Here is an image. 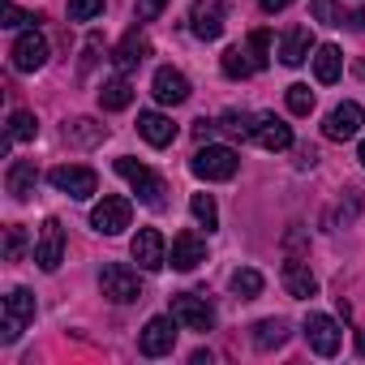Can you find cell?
Returning a JSON list of instances; mask_svg holds the SVG:
<instances>
[{
  "label": "cell",
  "mask_w": 365,
  "mask_h": 365,
  "mask_svg": "<svg viewBox=\"0 0 365 365\" xmlns=\"http://www.w3.org/2000/svg\"><path fill=\"white\" fill-rule=\"evenodd\" d=\"M116 172L133 185V194H138V202H142V207H150V211H163V207H168V185H163V176H155L146 163H138V159L120 155V159H116Z\"/></svg>",
  "instance_id": "1"
},
{
  "label": "cell",
  "mask_w": 365,
  "mask_h": 365,
  "mask_svg": "<svg viewBox=\"0 0 365 365\" xmlns=\"http://www.w3.org/2000/svg\"><path fill=\"white\" fill-rule=\"evenodd\" d=\"M31 322H35V292H31V288H9L5 309H0V339H5V344H18Z\"/></svg>",
  "instance_id": "2"
},
{
  "label": "cell",
  "mask_w": 365,
  "mask_h": 365,
  "mask_svg": "<svg viewBox=\"0 0 365 365\" xmlns=\"http://www.w3.org/2000/svg\"><path fill=\"white\" fill-rule=\"evenodd\" d=\"M190 168H194V176H202V180H232L237 168H241V159H237L232 146H211V142H202V146L194 150Z\"/></svg>",
  "instance_id": "3"
},
{
  "label": "cell",
  "mask_w": 365,
  "mask_h": 365,
  "mask_svg": "<svg viewBox=\"0 0 365 365\" xmlns=\"http://www.w3.org/2000/svg\"><path fill=\"white\" fill-rule=\"evenodd\" d=\"M48 180H52L56 194L78 198V202H86V198L99 190V176H95V168H86V163H61V168L48 172Z\"/></svg>",
  "instance_id": "4"
},
{
  "label": "cell",
  "mask_w": 365,
  "mask_h": 365,
  "mask_svg": "<svg viewBox=\"0 0 365 365\" xmlns=\"http://www.w3.org/2000/svg\"><path fill=\"white\" fill-rule=\"evenodd\" d=\"M99 288H103V297L116 301V305L142 301V279H138V271L125 267V262H103V271H99Z\"/></svg>",
  "instance_id": "5"
},
{
  "label": "cell",
  "mask_w": 365,
  "mask_h": 365,
  "mask_svg": "<svg viewBox=\"0 0 365 365\" xmlns=\"http://www.w3.org/2000/svg\"><path fill=\"white\" fill-rule=\"evenodd\" d=\"M129 220H133V202L120 194H103V202H95V211H91V228L103 237H120L129 228Z\"/></svg>",
  "instance_id": "6"
},
{
  "label": "cell",
  "mask_w": 365,
  "mask_h": 365,
  "mask_svg": "<svg viewBox=\"0 0 365 365\" xmlns=\"http://www.w3.org/2000/svg\"><path fill=\"white\" fill-rule=\"evenodd\" d=\"M176 331H180V322L168 314H159V318H150L146 327H142V335H138V352L142 356H168L172 348H176Z\"/></svg>",
  "instance_id": "7"
},
{
  "label": "cell",
  "mask_w": 365,
  "mask_h": 365,
  "mask_svg": "<svg viewBox=\"0 0 365 365\" xmlns=\"http://www.w3.org/2000/svg\"><path fill=\"white\" fill-rule=\"evenodd\" d=\"M172 318L180 322V331H211L215 327V309L194 292H176L172 297Z\"/></svg>",
  "instance_id": "8"
},
{
  "label": "cell",
  "mask_w": 365,
  "mask_h": 365,
  "mask_svg": "<svg viewBox=\"0 0 365 365\" xmlns=\"http://www.w3.org/2000/svg\"><path fill=\"white\" fill-rule=\"evenodd\" d=\"M35 262H39L48 275L65 262V224H61L56 215H48V220H43V228H39V241H35Z\"/></svg>",
  "instance_id": "9"
},
{
  "label": "cell",
  "mask_w": 365,
  "mask_h": 365,
  "mask_svg": "<svg viewBox=\"0 0 365 365\" xmlns=\"http://www.w3.org/2000/svg\"><path fill=\"white\" fill-rule=\"evenodd\" d=\"M129 254L142 271H163L168 267V245H163L159 228H138V237L129 241Z\"/></svg>",
  "instance_id": "10"
},
{
  "label": "cell",
  "mask_w": 365,
  "mask_h": 365,
  "mask_svg": "<svg viewBox=\"0 0 365 365\" xmlns=\"http://www.w3.org/2000/svg\"><path fill=\"white\" fill-rule=\"evenodd\" d=\"M224 22H228V5L224 0H194V9H190V26L198 39H220L224 35Z\"/></svg>",
  "instance_id": "11"
},
{
  "label": "cell",
  "mask_w": 365,
  "mask_h": 365,
  "mask_svg": "<svg viewBox=\"0 0 365 365\" xmlns=\"http://www.w3.org/2000/svg\"><path fill=\"white\" fill-rule=\"evenodd\" d=\"M9 61H14V69H18V73H35V69H43V65H48V39L31 26L26 35H18V39H14Z\"/></svg>",
  "instance_id": "12"
},
{
  "label": "cell",
  "mask_w": 365,
  "mask_h": 365,
  "mask_svg": "<svg viewBox=\"0 0 365 365\" xmlns=\"http://www.w3.org/2000/svg\"><path fill=\"white\" fill-rule=\"evenodd\" d=\"M305 344H309L318 356H335V352H339V322L327 318V314H309V318H305Z\"/></svg>",
  "instance_id": "13"
},
{
  "label": "cell",
  "mask_w": 365,
  "mask_h": 365,
  "mask_svg": "<svg viewBox=\"0 0 365 365\" xmlns=\"http://www.w3.org/2000/svg\"><path fill=\"white\" fill-rule=\"evenodd\" d=\"M150 95L163 103V108H176V103H185L190 99V78L180 73V69H155V82H150Z\"/></svg>",
  "instance_id": "14"
},
{
  "label": "cell",
  "mask_w": 365,
  "mask_h": 365,
  "mask_svg": "<svg viewBox=\"0 0 365 365\" xmlns=\"http://www.w3.org/2000/svg\"><path fill=\"white\" fill-rule=\"evenodd\" d=\"M356 129H361V103H352V99H344L339 108H331L327 120H322V133L331 142H348V138H356Z\"/></svg>",
  "instance_id": "15"
},
{
  "label": "cell",
  "mask_w": 365,
  "mask_h": 365,
  "mask_svg": "<svg viewBox=\"0 0 365 365\" xmlns=\"http://www.w3.org/2000/svg\"><path fill=\"white\" fill-rule=\"evenodd\" d=\"M168 262H172L176 271H194L198 262H207V241H202L198 232H180V237H172Z\"/></svg>",
  "instance_id": "16"
},
{
  "label": "cell",
  "mask_w": 365,
  "mask_h": 365,
  "mask_svg": "<svg viewBox=\"0 0 365 365\" xmlns=\"http://www.w3.org/2000/svg\"><path fill=\"white\" fill-rule=\"evenodd\" d=\"M254 142L262 150H288L292 146V125H284L275 112H262L258 125H254Z\"/></svg>",
  "instance_id": "17"
},
{
  "label": "cell",
  "mask_w": 365,
  "mask_h": 365,
  "mask_svg": "<svg viewBox=\"0 0 365 365\" xmlns=\"http://www.w3.org/2000/svg\"><path fill=\"white\" fill-rule=\"evenodd\" d=\"M150 56V43H146V35H138V31H129L120 43H116V52H112V65L120 69V73H133L142 61Z\"/></svg>",
  "instance_id": "18"
},
{
  "label": "cell",
  "mask_w": 365,
  "mask_h": 365,
  "mask_svg": "<svg viewBox=\"0 0 365 365\" xmlns=\"http://www.w3.org/2000/svg\"><path fill=\"white\" fill-rule=\"evenodd\" d=\"M279 279H284L288 297H297V301H309V297L318 292V279H314V271H309L305 262H297V258H288V262H284Z\"/></svg>",
  "instance_id": "19"
},
{
  "label": "cell",
  "mask_w": 365,
  "mask_h": 365,
  "mask_svg": "<svg viewBox=\"0 0 365 365\" xmlns=\"http://www.w3.org/2000/svg\"><path fill=\"white\" fill-rule=\"evenodd\" d=\"M138 133H142L150 146H172V142H176V125H172V116H163V112H138Z\"/></svg>",
  "instance_id": "20"
},
{
  "label": "cell",
  "mask_w": 365,
  "mask_h": 365,
  "mask_svg": "<svg viewBox=\"0 0 365 365\" xmlns=\"http://www.w3.org/2000/svg\"><path fill=\"white\" fill-rule=\"evenodd\" d=\"M309 48H314V35H309V26H292V31H284V39H279V61L297 69V65H305Z\"/></svg>",
  "instance_id": "21"
},
{
  "label": "cell",
  "mask_w": 365,
  "mask_h": 365,
  "mask_svg": "<svg viewBox=\"0 0 365 365\" xmlns=\"http://www.w3.org/2000/svg\"><path fill=\"white\" fill-rule=\"evenodd\" d=\"M35 180H39V172H35V163H31V159H14V163H9L5 185H9L14 202H26V198L35 194Z\"/></svg>",
  "instance_id": "22"
},
{
  "label": "cell",
  "mask_w": 365,
  "mask_h": 365,
  "mask_svg": "<svg viewBox=\"0 0 365 365\" xmlns=\"http://www.w3.org/2000/svg\"><path fill=\"white\" fill-rule=\"evenodd\" d=\"M339 69H344L339 48H335V43H322V48L314 52V78H318L322 86H331V82H339Z\"/></svg>",
  "instance_id": "23"
},
{
  "label": "cell",
  "mask_w": 365,
  "mask_h": 365,
  "mask_svg": "<svg viewBox=\"0 0 365 365\" xmlns=\"http://www.w3.org/2000/svg\"><path fill=\"white\" fill-rule=\"evenodd\" d=\"M129 103H133V86H129L125 73L99 86V108H103V112H120V108H129Z\"/></svg>",
  "instance_id": "24"
},
{
  "label": "cell",
  "mask_w": 365,
  "mask_h": 365,
  "mask_svg": "<svg viewBox=\"0 0 365 365\" xmlns=\"http://www.w3.org/2000/svg\"><path fill=\"white\" fill-rule=\"evenodd\" d=\"M288 344V322L284 318H262L254 327V348L258 352H271V348H284Z\"/></svg>",
  "instance_id": "25"
},
{
  "label": "cell",
  "mask_w": 365,
  "mask_h": 365,
  "mask_svg": "<svg viewBox=\"0 0 365 365\" xmlns=\"http://www.w3.org/2000/svg\"><path fill=\"white\" fill-rule=\"evenodd\" d=\"M65 138H69L73 146H99V142L108 138V129H103L99 120H91V116H78V120L65 125Z\"/></svg>",
  "instance_id": "26"
},
{
  "label": "cell",
  "mask_w": 365,
  "mask_h": 365,
  "mask_svg": "<svg viewBox=\"0 0 365 365\" xmlns=\"http://www.w3.org/2000/svg\"><path fill=\"white\" fill-rule=\"evenodd\" d=\"M39 138V120H35V112H26V108H18L14 116H9V133H5V150L14 146V142H35Z\"/></svg>",
  "instance_id": "27"
},
{
  "label": "cell",
  "mask_w": 365,
  "mask_h": 365,
  "mask_svg": "<svg viewBox=\"0 0 365 365\" xmlns=\"http://www.w3.org/2000/svg\"><path fill=\"white\" fill-rule=\"evenodd\" d=\"M215 125H220L228 138H254V125H258V116H250V112H237V108H232V112H224Z\"/></svg>",
  "instance_id": "28"
},
{
  "label": "cell",
  "mask_w": 365,
  "mask_h": 365,
  "mask_svg": "<svg viewBox=\"0 0 365 365\" xmlns=\"http://www.w3.org/2000/svg\"><path fill=\"white\" fill-rule=\"evenodd\" d=\"M262 271H254V267H241V271H232V292L241 297V301H254L258 292H262Z\"/></svg>",
  "instance_id": "29"
},
{
  "label": "cell",
  "mask_w": 365,
  "mask_h": 365,
  "mask_svg": "<svg viewBox=\"0 0 365 365\" xmlns=\"http://www.w3.org/2000/svg\"><path fill=\"white\" fill-rule=\"evenodd\" d=\"M190 211H194V220H198L207 232H215V228H220V207H215V198H211V194H194V198H190Z\"/></svg>",
  "instance_id": "30"
},
{
  "label": "cell",
  "mask_w": 365,
  "mask_h": 365,
  "mask_svg": "<svg viewBox=\"0 0 365 365\" xmlns=\"http://www.w3.org/2000/svg\"><path fill=\"white\" fill-rule=\"evenodd\" d=\"M220 65H224L228 78H250V73H254V56H250V48H228Z\"/></svg>",
  "instance_id": "31"
},
{
  "label": "cell",
  "mask_w": 365,
  "mask_h": 365,
  "mask_svg": "<svg viewBox=\"0 0 365 365\" xmlns=\"http://www.w3.org/2000/svg\"><path fill=\"white\" fill-rule=\"evenodd\" d=\"M288 112H292V116H309V112H314V91H309L305 82H292V86H288Z\"/></svg>",
  "instance_id": "32"
},
{
  "label": "cell",
  "mask_w": 365,
  "mask_h": 365,
  "mask_svg": "<svg viewBox=\"0 0 365 365\" xmlns=\"http://www.w3.org/2000/svg\"><path fill=\"white\" fill-rule=\"evenodd\" d=\"M309 14H314L322 26H344V9L335 5V0H314V5H309Z\"/></svg>",
  "instance_id": "33"
},
{
  "label": "cell",
  "mask_w": 365,
  "mask_h": 365,
  "mask_svg": "<svg viewBox=\"0 0 365 365\" xmlns=\"http://www.w3.org/2000/svg\"><path fill=\"white\" fill-rule=\"evenodd\" d=\"M103 14V0H69V22H95Z\"/></svg>",
  "instance_id": "34"
},
{
  "label": "cell",
  "mask_w": 365,
  "mask_h": 365,
  "mask_svg": "<svg viewBox=\"0 0 365 365\" xmlns=\"http://www.w3.org/2000/svg\"><path fill=\"white\" fill-rule=\"evenodd\" d=\"M39 18L35 14H22L18 5H9V0H5V5H0V26H9V31H18V26H35Z\"/></svg>",
  "instance_id": "35"
},
{
  "label": "cell",
  "mask_w": 365,
  "mask_h": 365,
  "mask_svg": "<svg viewBox=\"0 0 365 365\" xmlns=\"http://www.w3.org/2000/svg\"><path fill=\"white\" fill-rule=\"evenodd\" d=\"M245 48H250V56H254V69H267V61H271V56H267V52H271V35H267V31H254Z\"/></svg>",
  "instance_id": "36"
},
{
  "label": "cell",
  "mask_w": 365,
  "mask_h": 365,
  "mask_svg": "<svg viewBox=\"0 0 365 365\" xmlns=\"http://www.w3.org/2000/svg\"><path fill=\"white\" fill-rule=\"evenodd\" d=\"M22 254H26V228L14 224V228L5 232V258H9V262H22Z\"/></svg>",
  "instance_id": "37"
},
{
  "label": "cell",
  "mask_w": 365,
  "mask_h": 365,
  "mask_svg": "<svg viewBox=\"0 0 365 365\" xmlns=\"http://www.w3.org/2000/svg\"><path fill=\"white\" fill-rule=\"evenodd\" d=\"M163 5L168 0H138V22H155L163 14Z\"/></svg>",
  "instance_id": "38"
},
{
  "label": "cell",
  "mask_w": 365,
  "mask_h": 365,
  "mask_svg": "<svg viewBox=\"0 0 365 365\" xmlns=\"http://www.w3.org/2000/svg\"><path fill=\"white\" fill-rule=\"evenodd\" d=\"M215 129H220L215 120H198V125H194V138H198V142H211V138H215Z\"/></svg>",
  "instance_id": "39"
},
{
  "label": "cell",
  "mask_w": 365,
  "mask_h": 365,
  "mask_svg": "<svg viewBox=\"0 0 365 365\" xmlns=\"http://www.w3.org/2000/svg\"><path fill=\"white\" fill-rule=\"evenodd\" d=\"M258 5H262L267 14H279V9H288V5H292V0H258Z\"/></svg>",
  "instance_id": "40"
},
{
  "label": "cell",
  "mask_w": 365,
  "mask_h": 365,
  "mask_svg": "<svg viewBox=\"0 0 365 365\" xmlns=\"http://www.w3.org/2000/svg\"><path fill=\"white\" fill-rule=\"evenodd\" d=\"M356 352H361V356H365V331H361V335H356Z\"/></svg>",
  "instance_id": "41"
},
{
  "label": "cell",
  "mask_w": 365,
  "mask_h": 365,
  "mask_svg": "<svg viewBox=\"0 0 365 365\" xmlns=\"http://www.w3.org/2000/svg\"><path fill=\"white\" fill-rule=\"evenodd\" d=\"M356 159H361V168H365V142H361V146H356Z\"/></svg>",
  "instance_id": "42"
},
{
  "label": "cell",
  "mask_w": 365,
  "mask_h": 365,
  "mask_svg": "<svg viewBox=\"0 0 365 365\" xmlns=\"http://www.w3.org/2000/svg\"><path fill=\"white\" fill-rule=\"evenodd\" d=\"M356 22H361V31H365V9H361V14H356Z\"/></svg>",
  "instance_id": "43"
}]
</instances>
